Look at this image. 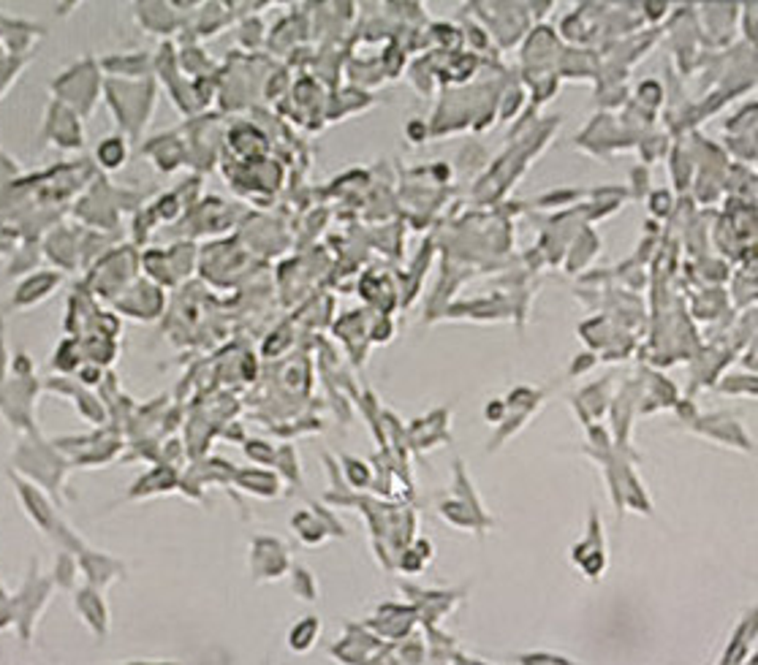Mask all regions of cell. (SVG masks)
<instances>
[{
    "instance_id": "1",
    "label": "cell",
    "mask_w": 758,
    "mask_h": 665,
    "mask_svg": "<svg viewBox=\"0 0 758 665\" xmlns=\"http://www.w3.org/2000/svg\"><path fill=\"white\" fill-rule=\"evenodd\" d=\"M101 90H103L101 66L87 58L71 63L66 71L55 77V82H52V95H55V101L71 106L82 120L95 112Z\"/></svg>"
},
{
    "instance_id": "5",
    "label": "cell",
    "mask_w": 758,
    "mask_h": 665,
    "mask_svg": "<svg viewBox=\"0 0 758 665\" xmlns=\"http://www.w3.org/2000/svg\"><path fill=\"white\" fill-rule=\"evenodd\" d=\"M77 612L95 636H106V630H110V612H106L103 597L95 587L87 584L77 592Z\"/></svg>"
},
{
    "instance_id": "11",
    "label": "cell",
    "mask_w": 758,
    "mask_h": 665,
    "mask_svg": "<svg viewBox=\"0 0 758 665\" xmlns=\"http://www.w3.org/2000/svg\"><path fill=\"white\" fill-rule=\"evenodd\" d=\"M273 446H269V442H261V440H248V446H245V454L250 457V459H256V462H273V451H269Z\"/></svg>"
},
{
    "instance_id": "3",
    "label": "cell",
    "mask_w": 758,
    "mask_h": 665,
    "mask_svg": "<svg viewBox=\"0 0 758 665\" xmlns=\"http://www.w3.org/2000/svg\"><path fill=\"white\" fill-rule=\"evenodd\" d=\"M44 139L61 150L77 152L85 147V126L71 106L52 98L44 115Z\"/></svg>"
},
{
    "instance_id": "8",
    "label": "cell",
    "mask_w": 758,
    "mask_h": 665,
    "mask_svg": "<svg viewBox=\"0 0 758 665\" xmlns=\"http://www.w3.org/2000/svg\"><path fill=\"white\" fill-rule=\"evenodd\" d=\"M85 364V356H82V343L79 337H69L58 345L55 356H52V367H55L58 372L69 375V372H77L79 367Z\"/></svg>"
},
{
    "instance_id": "9",
    "label": "cell",
    "mask_w": 758,
    "mask_h": 665,
    "mask_svg": "<svg viewBox=\"0 0 758 665\" xmlns=\"http://www.w3.org/2000/svg\"><path fill=\"white\" fill-rule=\"evenodd\" d=\"M318 633H321V628H318V620H315V617L299 620V622L291 628V633H289V649L297 652V654L310 652V649L315 646V641H318Z\"/></svg>"
},
{
    "instance_id": "12",
    "label": "cell",
    "mask_w": 758,
    "mask_h": 665,
    "mask_svg": "<svg viewBox=\"0 0 758 665\" xmlns=\"http://www.w3.org/2000/svg\"><path fill=\"white\" fill-rule=\"evenodd\" d=\"M77 375H79L82 385H95V383L103 377V369H101V367H95V364H90V361H85V364L77 369Z\"/></svg>"
},
{
    "instance_id": "4",
    "label": "cell",
    "mask_w": 758,
    "mask_h": 665,
    "mask_svg": "<svg viewBox=\"0 0 758 665\" xmlns=\"http://www.w3.org/2000/svg\"><path fill=\"white\" fill-rule=\"evenodd\" d=\"M63 286V274L55 269H38L30 272L28 277L17 283L14 294H12V307L14 310H33L41 302H46L52 294Z\"/></svg>"
},
{
    "instance_id": "2",
    "label": "cell",
    "mask_w": 758,
    "mask_h": 665,
    "mask_svg": "<svg viewBox=\"0 0 758 665\" xmlns=\"http://www.w3.org/2000/svg\"><path fill=\"white\" fill-rule=\"evenodd\" d=\"M142 87H144V85H139V82H131V85H128V82H120V79H110V82L103 85L106 103H110L118 126H120L123 131H128L131 136H139V134H142V128L147 126L150 112H152V106H155L152 93H150L147 98L136 101V95L142 93Z\"/></svg>"
},
{
    "instance_id": "6",
    "label": "cell",
    "mask_w": 758,
    "mask_h": 665,
    "mask_svg": "<svg viewBox=\"0 0 758 665\" xmlns=\"http://www.w3.org/2000/svg\"><path fill=\"white\" fill-rule=\"evenodd\" d=\"M79 568L87 573V579H90V587H95V589H101V587H106L112 581V576L115 573H123V568L115 563V560H110L106 557V554H95V551H87V548H82V557H79Z\"/></svg>"
},
{
    "instance_id": "7",
    "label": "cell",
    "mask_w": 758,
    "mask_h": 665,
    "mask_svg": "<svg viewBox=\"0 0 758 665\" xmlns=\"http://www.w3.org/2000/svg\"><path fill=\"white\" fill-rule=\"evenodd\" d=\"M128 160V144L120 134L103 136L95 147V163L103 172H118L123 169V163Z\"/></svg>"
},
{
    "instance_id": "13",
    "label": "cell",
    "mask_w": 758,
    "mask_h": 665,
    "mask_svg": "<svg viewBox=\"0 0 758 665\" xmlns=\"http://www.w3.org/2000/svg\"><path fill=\"white\" fill-rule=\"evenodd\" d=\"M4 369H6V348H4V326H0V383H4Z\"/></svg>"
},
{
    "instance_id": "10",
    "label": "cell",
    "mask_w": 758,
    "mask_h": 665,
    "mask_svg": "<svg viewBox=\"0 0 758 665\" xmlns=\"http://www.w3.org/2000/svg\"><path fill=\"white\" fill-rule=\"evenodd\" d=\"M517 662L519 665H579V662H574V660H568V657H563V654H544V652H533V654H519L517 657Z\"/></svg>"
}]
</instances>
